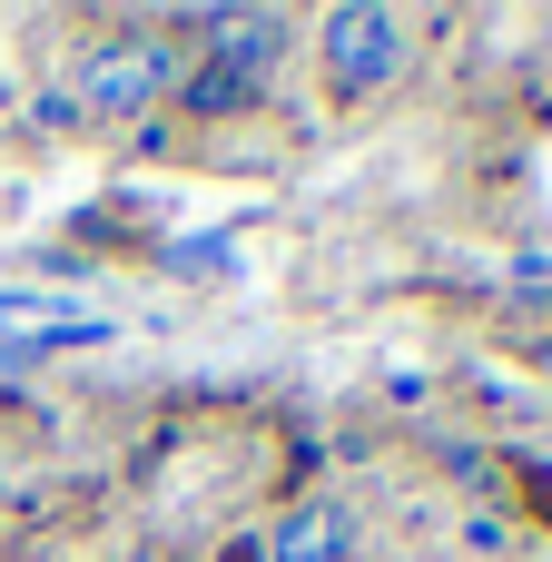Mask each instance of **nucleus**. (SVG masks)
<instances>
[{"instance_id": "f257e3e1", "label": "nucleus", "mask_w": 552, "mask_h": 562, "mask_svg": "<svg viewBox=\"0 0 552 562\" xmlns=\"http://www.w3.org/2000/svg\"><path fill=\"white\" fill-rule=\"evenodd\" d=\"M316 49H326V79H336V89H385V79L405 69V20L346 0V10H326Z\"/></svg>"}, {"instance_id": "7ed1b4c3", "label": "nucleus", "mask_w": 552, "mask_h": 562, "mask_svg": "<svg viewBox=\"0 0 552 562\" xmlns=\"http://www.w3.org/2000/svg\"><path fill=\"white\" fill-rule=\"evenodd\" d=\"M168 79H178V49H168V40H109V49H89V69H79V109L138 119Z\"/></svg>"}, {"instance_id": "f03ea898", "label": "nucleus", "mask_w": 552, "mask_h": 562, "mask_svg": "<svg viewBox=\"0 0 552 562\" xmlns=\"http://www.w3.org/2000/svg\"><path fill=\"white\" fill-rule=\"evenodd\" d=\"M207 30H217L227 49L188 79V99H198V109H237V99H257L267 59H277V40H286V20H277V10H217Z\"/></svg>"}, {"instance_id": "20e7f679", "label": "nucleus", "mask_w": 552, "mask_h": 562, "mask_svg": "<svg viewBox=\"0 0 552 562\" xmlns=\"http://www.w3.org/2000/svg\"><path fill=\"white\" fill-rule=\"evenodd\" d=\"M346 543H356L346 504H296V514L267 533V562H346Z\"/></svg>"}]
</instances>
